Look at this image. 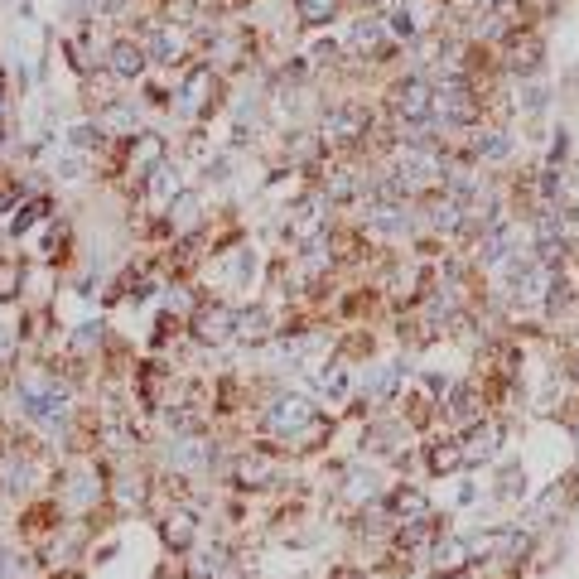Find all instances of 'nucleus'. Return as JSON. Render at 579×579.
I'll return each instance as SVG.
<instances>
[{
    "label": "nucleus",
    "instance_id": "nucleus-3",
    "mask_svg": "<svg viewBox=\"0 0 579 579\" xmlns=\"http://www.w3.org/2000/svg\"><path fill=\"white\" fill-rule=\"evenodd\" d=\"M430 116H440L449 126H469L473 116H478V97H473V87L464 78H444L435 87V97H430Z\"/></svg>",
    "mask_w": 579,
    "mask_h": 579
},
{
    "label": "nucleus",
    "instance_id": "nucleus-37",
    "mask_svg": "<svg viewBox=\"0 0 579 579\" xmlns=\"http://www.w3.org/2000/svg\"><path fill=\"white\" fill-rule=\"evenodd\" d=\"M391 386H396V367H382V372L372 377V396L382 401V396H386V391H391Z\"/></svg>",
    "mask_w": 579,
    "mask_h": 579
},
{
    "label": "nucleus",
    "instance_id": "nucleus-31",
    "mask_svg": "<svg viewBox=\"0 0 579 579\" xmlns=\"http://www.w3.org/2000/svg\"><path fill=\"white\" fill-rule=\"evenodd\" d=\"M333 10H338V0H300V20H304V25H324Z\"/></svg>",
    "mask_w": 579,
    "mask_h": 579
},
{
    "label": "nucleus",
    "instance_id": "nucleus-30",
    "mask_svg": "<svg viewBox=\"0 0 579 579\" xmlns=\"http://www.w3.org/2000/svg\"><path fill=\"white\" fill-rule=\"evenodd\" d=\"M362 193V179L353 169H333L329 174V198H358Z\"/></svg>",
    "mask_w": 579,
    "mask_h": 579
},
{
    "label": "nucleus",
    "instance_id": "nucleus-2",
    "mask_svg": "<svg viewBox=\"0 0 579 579\" xmlns=\"http://www.w3.org/2000/svg\"><path fill=\"white\" fill-rule=\"evenodd\" d=\"M444 174V155L430 145V140H411V145H401V155H396V179H401V189L415 193V189H435Z\"/></svg>",
    "mask_w": 579,
    "mask_h": 579
},
{
    "label": "nucleus",
    "instance_id": "nucleus-7",
    "mask_svg": "<svg viewBox=\"0 0 579 579\" xmlns=\"http://www.w3.org/2000/svg\"><path fill=\"white\" fill-rule=\"evenodd\" d=\"M193 333H198L203 343H227V338L237 333V309H227V304L198 309V314H193Z\"/></svg>",
    "mask_w": 579,
    "mask_h": 579
},
{
    "label": "nucleus",
    "instance_id": "nucleus-14",
    "mask_svg": "<svg viewBox=\"0 0 579 579\" xmlns=\"http://www.w3.org/2000/svg\"><path fill=\"white\" fill-rule=\"evenodd\" d=\"M536 63H541V39H536V34H512L507 68H512V73H536Z\"/></svg>",
    "mask_w": 579,
    "mask_h": 579
},
{
    "label": "nucleus",
    "instance_id": "nucleus-25",
    "mask_svg": "<svg viewBox=\"0 0 579 579\" xmlns=\"http://www.w3.org/2000/svg\"><path fill=\"white\" fill-rule=\"evenodd\" d=\"M382 20H358V25H353V49H358V54H382Z\"/></svg>",
    "mask_w": 579,
    "mask_h": 579
},
{
    "label": "nucleus",
    "instance_id": "nucleus-13",
    "mask_svg": "<svg viewBox=\"0 0 579 579\" xmlns=\"http://www.w3.org/2000/svg\"><path fill=\"white\" fill-rule=\"evenodd\" d=\"M449 420H454V425H483V396H478V386H454Z\"/></svg>",
    "mask_w": 579,
    "mask_h": 579
},
{
    "label": "nucleus",
    "instance_id": "nucleus-4",
    "mask_svg": "<svg viewBox=\"0 0 579 579\" xmlns=\"http://www.w3.org/2000/svg\"><path fill=\"white\" fill-rule=\"evenodd\" d=\"M261 425L271 430V435H300L304 425H314V406L304 401V396H276L266 415H261Z\"/></svg>",
    "mask_w": 579,
    "mask_h": 579
},
{
    "label": "nucleus",
    "instance_id": "nucleus-5",
    "mask_svg": "<svg viewBox=\"0 0 579 579\" xmlns=\"http://www.w3.org/2000/svg\"><path fill=\"white\" fill-rule=\"evenodd\" d=\"M367 126H372V116L362 107H333V111H324L319 140H329V145H358V140L367 136Z\"/></svg>",
    "mask_w": 579,
    "mask_h": 579
},
{
    "label": "nucleus",
    "instance_id": "nucleus-35",
    "mask_svg": "<svg viewBox=\"0 0 579 579\" xmlns=\"http://www.w3.org/2000/svg\"><path fill=\"white\" fill-rule=\"evenodd\" d=\"M73 145H78V150H92V145H102V131H97V126H73Z\"/></svg>",
    "mask_w": 579,
    "mask_h": 579
},
{
    "label": "nucleus",
    "instance_id": "nucleus-8",
    "mask_svg": "<svg viewBox=\"0 0 579 579\" xmlns=\"http://www.w3.org/2000/svg\"><path fill=\"white\" fill-rule=\"evenodd\" d=\"M126 169L136 174V179H150L155 169H165V136H155V131H140L136 145H131V160Z\"/></svg>",
    "mask_w": 579,
    "mask_h": 579
},
{
    "label": "nucleus",
    "instance_id": "nucleus-41",
    "mask_svg": "<svg viewBox=\"0 0 579 579\" xmlns=\"http://www.w3.org/2000/svg\"><path fill=\"white\" fill-rule=\"evenodd\" d=\"M0 102H5V92H0Z\"/></svg>",
    "mask_w": 579,
    "mask_h": 579
},
{
    "label": "nucleus",
    "instance_id": "nucleus-16",
    "mask_svg": "<svg viewBox=\"0 0 579 579\" xmlns=\"http://www.w3.org/2000/svg\"><path fill=\"white\" fill-rule=\"evenodd\" d=\"M280 464L276 459H266V454H247L242 464H237V483H247V488H266V483H276Z\"/></svg>",
    "mask_w": 579,
    "mask_h": 579
},
{
    "label": "nucleus",
    "instance_id": "nucleus-28",
    "mask_svg": "<svg viewBox=\"0 0 579 579\" xmlns=\"http://www.w3.org/2000/svg\"><path fill=\"white\" fill-rule=\"evenodd\" d=\"M464 560H469V546H464V541H440V546H435V570H440V575H454Z\"/></svg>",
    "mask_w": 579,
    "mask_h": 579
},
{
    "label": "nucleus",
    "instance_id": "nucleus-27",
    "mask_svg": "<svg viewBox=\"0 0 579 579\" xmlns=\"http://www.w3.org/2000/svg\"><path fill=\"white\" fill-rule=\"evenodd\" d=\"M266 333H271V314H266V309H242V314H237V338H251V343H256V338H266Z\"/></svg>",
    "mask_w": 579,
    "mask_h": 579
},
{
    "label": "nucleus",
    "instance_id": "nucleus-20",
    "mask_svg": "<svg viewBox=\"0 0 579 579\" xmlns=\"http://www.w3.org/2000/svg\"><path fill=\"white\" fill-rule=\"evenodd\" d=\"M25 478H29L25 454H20V449H5V454H0V488H5V493H20Z\"/></svg>",
    "mask_w": 579,
    "mask_h": 579
},
{
    "label": "nucleus",
    "instance_id": "nucleus-12",
    "mask_svg": "<svg viewBox=\"0 0 579 579\" xmlns=\"http://www.w3.org/2000/svg\"><path fill=\"white\" fill-rule=\"evenodd\" d=\"M497 449H502V425L488 420V425H478L469 435V444H464V464H488Z\"/></svg>",
    "mask_w": 579,
    "mask_h": 579
},
{
    "label": "nucleus",
    "instance_id": "nucleus-43",
    "mask_svg": "<svg viewBox=\"0 0 579 579\" xmlns=\"http://www.w3.org/2000/svg\"><path fill=\"white\" fill-rule=\"evenodd\" d=\"M367 5H372V0H367Z\"/></svg>",
    "mask_w": 579,
    "mask_h": 579
},
{
    "label": "nucleus",
    "instance_id": "nucleus-11",
    "mask_svg": "<svg viewBox=\"0 0 579 579\" xmlns=\"http://www.w3.org/2000/svg\"><path fill=\"white\" fill-rule=\"evenodd\" d=\"M319 232H324V198H304L290 218V237L309 247V242H319Z\"/></svg>",
    "mask_w": 579,
    "mask_h": 579
},
{
    "label": "nucleus",
    "instance_id": "nucleus-6",
    "mask_svg": "<svg viewBox=\"0 0 579 579\" xmlns=\"http://www.w3.org/2000/svg\"><path fill=\"white\" fill-rule=\"evenodd\" d=\"M430 97H435V87L425 83V78H406V83L391 87V111L401 121H425L430 116Z\"/></svg>",
    "mask_w": 579,
    "mask_h": 579
},
{
    "label": "nucleus",
    "instance_id": "nucleus-15",
    "mask_svg": "<svg viewBox=\"0 0 579 579\" xmlns=\"http://www.w3.org/2000/svg\"><path fill=\"white\" fill-rule=\"evenodd\" d=\"M367 222H372V232H386V237H406L411 232V213L401 203H377Z\"/></svg>",
    "mask_w": 579,
    "mask_h": 579
},
{
    "label": "nucleus",
    "instance_id": "nucleus-21",
    "mask_svg": "<svg viewBox=\"0 0 579 579\" xmlns=\"http://www.w3.org/2000/svg\"><path fill=\"white\" fill-rule=\"evenodd\" d=\"M169 459H174L179 469H203V464L213 459V449L203 440H174L169 444Z\"/></svg>",
    "mask_w": 579,
    "mask_h": 579
},
{
    "label": "nucleus",
    "instance_id": "nucleus-17",
    "mask_svg": "<svg viewBox=\"0 0 579 579\" xmlns=\"http://www.w3.org/2000/svg\"><path fill=\"white\" fill-rule=\"evenodd\" d=\"M145 54L160 58V63H179V54H184V34L174 25H160L150 34V49H145Z\"/></svg>",
    "mask_w": 579,
    "mask_h": 579
},
{
    "label": "nucleus",
    "instance_id": "nucleus-42",
    "mask_svg": "<svg viewBox=\"0 0 579 579\" xmlns=\"http://www.w3.org/2000/svg\"><path fill=\"white\" fill-rule=\"evenodd\" d=\"M0 140H5V131H0Z\"/></svg>",
    "mask_w": 579,
    "mask_h": 579
},
{
    "label": "nucleus",
    "instance_id": "nucleus-36",
    "mask_svg": "<svg viewBox=\"0 0 579 579\" xmlns=\"http://www.w3.org/2000/svg\"><path fill=\"white\" fill-rule=\"evenodd\" d=\"M92 343H102V329H97V324H83V329H78V338H73V348H78V353H87Z\"/></svg>",
    "mask_w": 579,
    "mask_h": 579
},
{
    "label": "nucleus",
    "instance_id": "nucleus-26",
    "mask_svg": "<svg viewBox=\"0 0 579 579\" xmlns=\"http://www.w3.org/2000/svg\"><path fill=\"white\" fill-rule=\"evenodd\" d=\"M507 150H512V140L502 136V131H483V136H473V155H478V160H507Z\"/></svg>",
    "mask_w": 579,
    "mask_h": 579
},
{
    "label": "nucleus",
    "instance_id": "nucleus-10",
    "mask_svg": "<svg viewBox=\"0 0 579 579\" xmlns=\"http://www.w3.org/2000/svg\"><path fill=\"white\" fill-rule=\"evenodd\" d=\"M145 63H150L145 44H136V39H116V44H111L107 68L116 73V78H140V73H145Z\"/></svg>",
    "mask_w": 579,
    "mask_h": 579
},
{
    "label": "nucleus",
    "instance_id": "nucleus-33",
    "mask_svg": "<svg viewBox=\"0 0 579 579\" xmlns=\"http://www.w3.org/2000/svg\"><path fill=\"white\" fill-rule=\"evenodd\" d=\"M459 464H464V449H454V444H449V449H435V454H430V469H435V473L459 469Z\"/></svg>",
    "mask_w": 579,
    "mask_h": 579
},
{
    "label": "nucleus",
    "instance_id": "nucleus-32",
    "mask_svg": "<svg viewBox=\"0 0 579 579\" xmlns=\"http://www.w3.org/2000/svg\"><path fill=\"white\" fill-rule=\"evenodd\" d=\"M386 25H391V34H396V39H415V15L406 10V5H396V10L386 15Z\"/></svg>",
    "mask_w": 579,
    "mask_h": 579
},
{
    "label": "nucleus",
    "instance_id": "nucleus-23",
    "mask_svg": "<svg viewBox=\"0 0 579 579\" xmlns=\"http://www.w3.org/2000/svg\"><path fill=\"white\" fill-rule=\"evenodd\" d=\"M193 531H198V526H193V512H169L165 517V541L174 546V551H189Z\"/></svg>",
    "mask_w": 579,
    "mask_h": 579
},
{
    "label": "nucleus",
    "instance_id": "nucleus-9",
    "mask_svg": "<svg viewBox=\"0 0 579 579\" xmlns=\"http://www.w3.org/2000/svg\"><path fill=\"white\" fill-rule=\"evenodd\" d=\"M213 87H218V78H213V68L203 63V68H193L189 78H184V92H179V111L184 116H198V111L213 102Z\"/></svg>",
    "mask_w": 579,
    "mask_h": 579
},
{
    "label": "nucleus",
    "instance_id": "nucleus-34",
    "mask_svg": "<svg viewBox=\"0 0 579 579\" xmlns=\"http://www.w3.org/2000/svg\"><path fill=\"white\" fill-rule=\"evenodd\" d=\"M319 386H324L333 401H338V396L348 391V372H343V367H333V372H324V377H319Z\"/></svg>",
    "mask_w": 579,
    "mask_h": 579
},
{
    "label": "nucleus",
    "instance_id": "nucleus-38",
    "mask_svg": "<svg viewBox=\"0 0 579 579\" xmlns=\"http://www.w3.org/2000/svg\"><path fill=\"white\" fill-rule=\"evenodd\" d=\"M20 285V266H10V261H0V295H10Z\"/></svg>",
    "mask_w": 579,
    "mask_h": 579
},
{
    "label": "nucleus",
    "instance_id": "nucleus-1",
    "mask_svg": "<svg viewBox=\"0 0 579 579\" xmlns=\"http://www.w3.org/2000/svg\"><path fill=\"white\" fill-rule=\"evenodd\" d=\"M15 401H20L25 420L49 425V430H58V425L68 420V411H73V396H68L58 382H20L15 386Z\"/></svg>",
    "mask_w": 579,
    "mask_h": 579
},
{
    "label": "nucleus",
    "instance_id": "nucleus-40",
    "mask_svg": "<svg viewBox=\"0 0 579 579\" xmlns=\"http://www.w3.org/2000/svg\"><path fill=\"white\" fill-rule=\"evenodd\" d=\"M92 5H107V0H92Z\"/></svg>",
    "mask_w": 579,
    "mask_h": 579
},
{
    "label": "nucleus",
    "instance_id": "nucleus-39",
    "mask_svg": "<svg viewBox=\"0 0 579 579\" xmlns=\"http://www.w3.org/2000/svg\"><path fill=\"white\" fill-rule=\"evenodd\" d=\"M10 353H15V329L0 324V362H10Z\"/></svg>",
    "mask_w": 579,
    "mask_h": 579
},
{
    "label": "nucleus",
    "instance_id": "nucleus-24",
    "mask_svg": "<svg viewBox=\"0 0 579 579\" xmlns=\"http://www.w3.org/2000/svg\"><path fill=\"white\" fill-rule=\"evenodd\" d=\"M391 512L406 517V522H425V517H430V502H425V493H415V488H401V493L391 497Z\"/></svg>",
    "mask_w": 579,
    "mask_h": 579
},
{
    "label": "nucleus",
    "instance_id": "nucleus-18",
    "mask_svg": "<svg viewBox=\"0 0 579 579\" xmlns=\"http://www.w3.org/2000/svg\"><path fill=\"white\" fill-rule=\"evenodd\" d=\"M97 131H102V136L131 131V136H136V107H126V102H111V107H102V111H97Z\"/></svg>",
    "mask_w": 579,
    "mask_h": 579
},
{
    "label": "nucleus",
    "instance_id": "nucleus-22",
    "mask_svg": "<svg viewBox=\"0 0 579 579\" xmlns=\"http://www.w3.org/2000/svg\"><path fill=\"white\" fill-rule=\"evenodd\" d=\"M198 208H203L198 193H174V198H169V227H174V232H189L193 222H198Z\"/></svg>",
    "mask_w": 579,
    "mask_h": 579
},
{
    "label": "nucleus",
    "instance_id": "nucleus-29",
    "mask_svg": "<svg viewBox=\"0 0 579 579\" xmlns=\"http://www.w3.org/2000/svg\"><path fill=\"white\" fill-rule=\"evenodd\" d=\"M44 213H49V203H44V198H34V203H25V208H15V218H10V237H25Z\"/></svg>",
    "mask_w": 579,
    "mask_h": 579
},
{
    "label": "nucleus",
    "instance_id": "nucleus-19",
    "mask_svg": "<svg viewBox=\"0 0 579 579\" xmlns=\"http://www.w3.org/2000/svg\"><path fill=\"white\" fill-rule=\"evenodd\" d=\"M430 227H440V232H454V227H464V203L454 198V193H444L430 203Z\"/></svg>",
    "mask_w": 579,
    "mask_h": 579
}]
</instances>
